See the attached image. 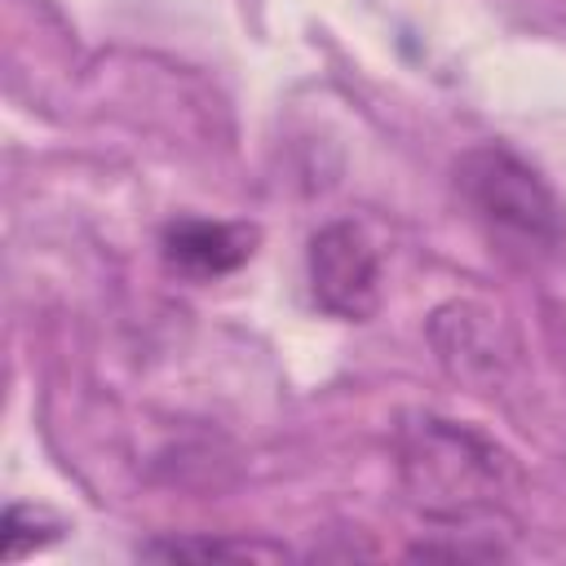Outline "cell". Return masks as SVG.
<instances>
[{
    "instance_id": "5b68a950",
    "label": "cell",
    "mask_w": 566,
    "mask_h": 566,
    "mask_svg": "<svg viewBox=\"0 0 566 566\" xmlns=\"http://www.w3.org/2000/svg\"><path fill=\"white\" fill-rule=\"evenodd\" d=\"M256 226L243 221H203V217H177L159 234V252L168 270L186 279H221L239 270L256 252Z\"/></svg>"
},
{
    "instance_id": "8992f818",
    "label": "cell",
    "mask_w": 566,
    "mask_h": 566,
    "mask_svg": "<svg viewBox=\"0 0 566 566\" xmlns=\"http://www.w3.org/2000/svg\"><path fill=\"white\" fill-rule=\"evenodd\" d=\"M53 526H62V522L49 517V513H40V509L9 504V513H4V562H18V557H27L31 548L53 544L49 535H35V531H53Z\"/></svg>"
},
{
    "instance_id": "7a4b0ae2",
    "label": "cell",
    "mask_w": 566,
    "mask_h": 566,
    "mask_svg": "<svg viewBox=\"0 0 566 566\" xmlns=\"http://www.w3.org/2000/svg\"><path fill=\"white\" fill-rule=\"evenodd\" d=\"M455 195L482 234L522 261L553 256L566 243V203L557 190L509 146L482 142L455 159Z\"/></svg>"
},
{
    "instance_id": "6da1fadb",
    "label": "cell",
    "mask_w": 566,
    "mask_h": 566,
    "mask_svg": "<svg viewBox=\"0 0 566 566\" xmlns=\"http://www.w3.org/2000/svg\"><path fill=\"white\" fill-rule=\"evenodd\" d=\"M398 478L411 509L447 526L500 517L522 495V469L513 451H504L491 433L433 411L402 416Z\"/></svg>"
},
{
    "instance_id": "277c9868",
    "label": "cell",
    "mask_w": 566,
    "mask_h": 566,
    "mask_svg": "<svg viewBox=\"0 0 566 566\" xmlns=\"http://www.w3.org/2000/svg\"><path fill=\"white\" fill-rule=\"evenodd\" d=\"M433 349L442 367L464 385H495L509 363V345L500 336V318L473 301H455L429 323Z\"/></svg>"
},
{
    "instance_id": "52a82bcc",
    "label": "cell",
    "mask_w": 566,
    "mask_h": 566,
    "mask_svg": "<svg viewBox=\"0 0 566 566\" xmlns=\"http://www.w3.org/2000/svg\"><path fill=\"white\" fill-rule=\"evenodd\" d=\"M142 553H150V557H256V553H274V548L221 544V539H168V544H146Z\"/></svg>"
},
{
    "instance_id": "3957f363",
    "label": "cell",
    "mask_w": 566,
    "mask_h": 566,
    "mask_svg": "<svg viewBox=\"0 0 566 566\" xmlns=\"http://www.w3.org/2000/svg\"><path fill=\"white\" fill-rule=\"evenodd\" d=\"M305 274L314 305L340 323H367L380 305V252L354 221H332L310 239Z\"/></svg>"
}]
</instances>
